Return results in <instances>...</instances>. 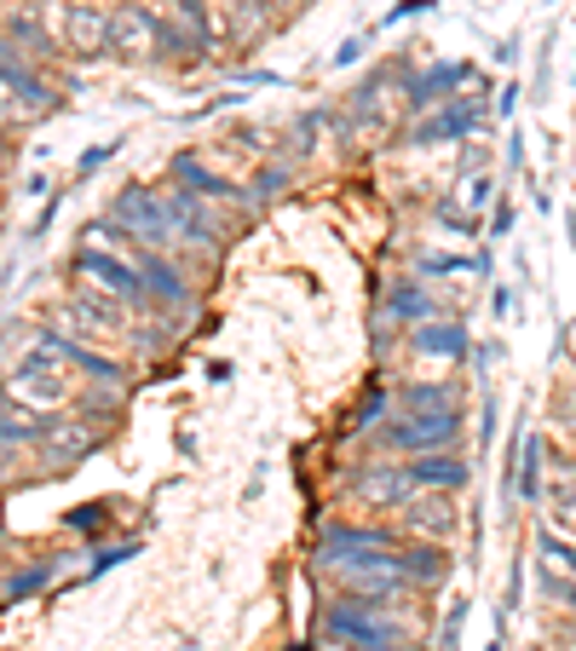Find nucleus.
<instances>
[{"label": "nucleus", "mask_w": 576, "mask_h": 651, "mask_svg": "<svg viewBox=\"0 0 576 651\" xmlns=\"http://www.w3.org/2000/svg\"><path fill=\"white\" fill-rule=\"evenodd\" d=\"M0 93L18 98V116H46V110H53V87L23 64V53L7 35H0Z\"/></svg>", "instance_id": "obj_6"}, {"label": "nucleus", "mask_w": 576, "mask_h": 651, "mask_svg": "<svg viewBox=\"0 0 576 651\" xmlns=\"http://www.w3.org/2000/svg\"><path fill=\"white\" fill-rule=\"evenodd\" d=\"M64 358L53 352V346H35V352H23V364L12 369V387L7 392H18L23 404H41V410H53V404H64L69 398V381H64Z\"/></svg>", "instance_id": "obj_3"}, {"label": "nucleus", "mask_w": 576, "mask_h": 651, "mask_svg": "<svg viewBox=\"0 0 576 651\" xmlns=\"http://www.w3.org/2000/svg\"><path fill=\"white\" fill-rule=\"evenodd\" d=\"M46 577H53V560H35L30 571H23V577H12V588H7V594H12V599H30Z\"/></svg>", "instance_id": "obj_25"}, {"label": "nucleus", "mask_w": 576, "mask_h": 651, "mask_svg": "<svg viewBox=\"0 0 576 651\" xmlns=\"http://www.w3.org/2000/svg\"><path fill=\"white\" fill-rule=\"evenodd\" d=\"M519 496H531V502H536V496H542V438L531 433V438H524L519 444Z\"/></svg>", "instance_id": "obj_23"}, {"label": "nucleus", "mask_w": 576, "mask_h": 651, "mask_svg": "<svg viewBox=\"0 0 576 651\" xmlns=\"http://www.w3.org/2000/svg\"><path fill=\"white\" fill-rule=\"evenodd\" d=\"M472 128H485V98H449V105H444L415 139L433 144V139H461V133H472Z\"/></svg>", "instance_id": "obj_11"}, {"label": "nucleus", "mask_w": 576, "mask_h": 651, "mask_svg": "<svg viewBox=\"0 0 576 651\" xmlns=\"http://www.w3.org/2000/svg\"><path fill=\"white\" fill-rule=\"evenodd\" d=\"M461 203L467 208H485L490 203V180H485V173H467V180H461Z\"/></svg>", "instance_id": "obj_27"}, {"label": "nucleus", "mask_w": 576, "mask_h": 651, "mask_svg": "<svg viewBox=\"0 0 576 651\" xmlns=\"http://www.w3.org/2000/svg\"><path fill=\"white\" fill-rule=\"evenodd\" d=\"M75 271L81 278H93L98 289H105L116 306H139L144 300V278H139V265L128 260H116V254H98V248H87V254H75Z\"/></svg>", "instance_id": "obj_7"}, {"label": "nucleus", "mask_w": 576, "mask_h": 651, "mask_svg": "<svg viewBox=\"0 0 576 651\" xmlns=\"http://www.w3.org/2000/svg\"><path fill=\"white\" fill-rule=\"evenodd\" d=\"M110 225L116 231H128L139 242H167L173 237V214H167V191H121L116 203H110Z\"/></svg>", "instance_id": "obj_2"}, {"label": "nucleus", "mask_w": 576, "mask_h": 651, "mask_svg": "<svg viewBox=\"0 0 576 651\" xmlns=\"http://www.w3.org/2000/svg\"><path fill=\"white\" fill-rule=\"evenodd\" d=\"M404 473H410V485H415V490H461V485L472 479V467H467L461 456H449V449H433V456H415Z\"/></svg>", "instance_id": "obj_9"}, {"label": "nucleus", "mask_w": 576, "mask_h": 651, "mask_svg": "<svg viewBox=\"0 0 576 651\" xmlns=\"http://www.w3.org/2000/svg\"><path fill=\"white\" fill-rule=\"evenodd\" d=\"M415 346L421 352H438V358H467V329H456V323H427V329H415Z\"/></svg>", "instance_id": "obj_20"}, {"label": "nucleus", "mask_w": 576, "mask_h": 651, "mask_svg": "<svg viewBox=\"0 0 576 651\" xmlns=\"http://www.w3.org/2000/svg\"><path fill=\"white\" fill-rule=\"evenodd\" d=\"M7 30H12V41H30V46H35V53H46V35H41V23H35L30 12H23V18H12V23H7Z\"/></svg>", "instance_id": "obj_26"}, {"label": "nucleus", "mask_w": 576, "mask_h": 651, "mask_svg": "<svg viewBox=\"0 0 576 651\" xmlns=\"http://www.w3.org/2000/svg\"><path fill=\"white\" fill-rule=\"evenodd\" d=\"M404 513H410L415 531H427V536H449V531H456V508H449L444 496H421V502H404Z\"/></svg>", "instance_id": "obj_19"}, {"label": "nucleus", "mask_w": 576, "mask_h": 651, "mask_svg": "<svg viewBox=\"0 0 576 651\" xmlns=\"http://www.w3.org/2000/svg\"><path fill=\"white\" fill-rule=\"evenodd\" d=\"M173 180H180L185 196H196V203H237V208H248V196H242L237 185H225L219 173H208L196 156H180V162H173Z\"/></svg>", "instance_id": "obj_10"}, {"label": "nucleus", "mask_w": 576, "mask_h": 651, "mask_svg": "<svg viewBox=\"0 0 576 651\" xmlns=\"http://www.w3.org/2000/svg\"><path fill=\"white\" fill-rule=\"evenodd\" d=\"M542 554H554V560L570 571V577H576V547H570V542H559V536H542Z\"/></svg>", "instance_id": "obj_30"}, {"label": "nucleus", "mask_w": 576, "mask_h": 651, "mask_svg": "<svg viewBox=\"0 0 576 651\" xmlns=\"http://www.w3.org/2000/svg\"><path fill=\"white\" fill-rule=\"evenodd\" d=\"M0 473H7V456H0Z\"/></svg>", "instance_id": "obj_34"}, {"label": "nucleus", "mask_w": 576, "mask_h": 651, "mask_svg": "<svg viewBox=\"0 0 576 651\" xmlns=\"http://www.w3.org/2000/svg\"><path fill=\"white\" fill-rule=\"evenodd\" d=\"M283 185H289V167H265L260 180H254V196H278Z\"/></svg>", "instance_id": "obj_29"}, {"label": "nucleus", "mask_w": 576, "mask_h": 651, "mask_svg": "<svg viewBox=\"0 0 576 651\" xmlns=\"http://www.w3.org/2000/svg\"><path fill=\"white\" fill-rule=\"evenodd\" d=\"M392 449H410V456H433V449H449L461 438V415L456 410H433V415H404V421H387L381 433Z\"/></svg>", "instance_id": "obj_4"}, {"label": "nucleus", "mask_w": 576, "mask_h": 651, "mask_svg": "<svg viewBox=\"0 0 576 651\" xmlns=\"http://www.w3.org/2000/svg\"><path fill=\"white\" fill-rule=\"evenodd\" d=\"M358 496H369V502H398V508H404L410 502V473L404 467H374V473H358Z\"/></svg>", "instance_id": "obj_18"}, {"label": "nucleus", "mask_w": 576, "mask_h": 651, "mask_svg": "<svg viewBox=\"0 0 576 651\" xmlns=\"http://www.w3.org/2000/svg\"><path fill=\"white\" fill-rule=\"evenodd\" d=\"M139 278H144V294H156L167 312H191V306H196L191 289H185V278H180V271H173L167 260L144 254V260H139Z\"/></svg>", "instance_id": "obj_12"}, {"label": "nucleus", "mask_w": 576, "mask_h": 651, "mask_svg": "<svg viewBox=\"0 0 576 651\" xmlns=\"http://www.w3.org/2000/svg\"><path fill=\"white\" fill-rule=\"evenodd\" d=\"M167 214H173V237H180V242L208 248V242L219 237L214 219L203 214V203H196V196H185V191H167Z\"/></svg>", "instance_id": "obj_15"}, {"label": "nucleus", "mask_w": 576, "mask_h": 651, "mask_svg": "<svg viewBox=\"0 0 576 651\" xmlns=\"http://www.w3.org/2000/svg\"><path fill=\"white\" fill-rule=\"evenodd\" d=\"M404 404L415 415H433V410H456V392H449V387H410Z\"/></svg>", "instance_id": "obj_24"}, {"label": "nucleus", "mask_w": 576, "mask_h": 651, "mask_svg": "<svg viewBox=\"0 0 576 651\" xmlns=\"http://www.w3.org/2000/svg\"><path fill=\"white\" fill-rule=\"evenodd\" d=\"M41 433H46L41 410H30V404H12V392L0 387V449H18V444H41Z\"/></svg>", "instance_id": "obj_14"}, {"label": "nucleus", "mask_w": 576, "mask_h": 651, "mask_svg": "<svg viewBox=\"0 0 576 651\" xmlns=\"http://www.w3.org/2000/svg\"><path fill=\"white\" fill-rule=\"evenodd\" d=\"M180 23H185L191 53H208V41H214V18H208L203 0H180Z\"/></svg>", "instance_id": "obj_22"}, {"label": "nucleus", "mask_w": 576, "mask_h": 651, "mask_svg": "<svg viewBox=\"0 0 576 651\" xmlns=\"http://www.w3.org/2000/svg\"><path fill=\"white\" fill-rule=\"evenodd\" d=\"M427 7H433V0H398L387 23H398V18H415V12H427Z\"/></svg>", "instance_id": "obj_32"}, {"label": "nucleus", "mask_w": 576, "mask_h": 651, "mask_svg": "<svg viewBox=\"0 0 576 651\" xmlns=\"http://www.w3.org/2000/svg\"><path fill=\"white\" fill-rule=\"evenodd\" d=\"M64 35L75 53H105V41H110V18L105 12H93V7H69L64 12Z\"/></svg>", "instance_id": "obj_17"}, {"label": "nucleus", "mask_w": 576, "mask_h": 651, "mask_svg": "<svg viewBox=\"0 0 576 651\" xmlns=\"http://www.w3.org/2000/svg\"><path fill=\"white\" fill-rule=\"evenodd\" d=\"M41 449H46V462H53V467H64V462H81V456H93V449H98V433L75 427V421H46Z\"/></svg>", "instance_id": "obj_13"}, {"label": "nucleus", "mask_w": 576, "mask_h": 651, "mask_svg": "<svg viewBox=\"0 0 576 651\" xmlns=\"http://www.w3.org/2000/svg\"><path fill=\"white\" fill-rule=\"evenodd\" d=\"M64 317L87 323L93 335H121V329H128V317H121L116 300H93V294H69L64 300Z\"/></svg>", "instance_id": "obj_16"}, {"label": "nucleus", "mask_w": 576, "mask_h": 651, "mask_svg": "<svg viewBox=\"0 0 576 651\" xmlns=\"http://www.w3.org/2000/svg\"><path fill=\"white\" fill-rule=\"evenodd\" d=\"M69 524H75V531H87V536H93V531H105V508H75Z\"/></svg>", "instance_id": "obj_31"}, {"label": "nucleus", "mask_w": 576, "mask_h": 651, "mask_svg": "<svg viewBox=\"0 0 576 651\" xmlns=\"http://www.w3.org/2000/svg\"><path fill=\"white\" fill-rule=\"evenodd\" d=\"M323 629H329L335 640H346V651H387V645L398 640L392 617L374 606V599H363V594H352V599H340V606H329Z\"/></svg>", "instance_id": "obj_1"}, {"label": "nucleus", "mask_w": 576, "mask_h": 651, "mask_svg": "<svg viewBox=\"0 0 576 651\" xmlns=\"http://www.w3.org/2000/svg\"><path fill=\"white\" fill-rule=\"evenodd\" d=\"M570 242H576V219H570Z\"/></svg>", "instance_id": "obj_33"}, {"label": "nucleus", "mask_w": 576, "mask_h": 651, "mask_svg": "<svg viewBox=\"0 0 576 651\" xmlns=\"http://www.w3.org/2000/svg\"><path fill=\"white\" fill-rule=\"evenodd\" d=\"M381 410H387V392H369V398H363V410L352 415V433H363V427H374V415H381Z\"/></svg>", "instance_id": "obj_28"}, {"label": "nucleus", "mask_w": 576, "mask_h": 651, "mask_svg": "<svg viewBox=\"0 0 576 651\" xmlns=\"http://www.w3.org/2000/svg\"><path fill=\"white\" fill-rule=\"evenodd\" d=\"M162 30H167V18L144 12V7H121L110 18L105 53H116V58H162Z\"/></svg>", "instance_id": "obj_5"}, {"label": "nucleus", "mask_w": 576, "mask_h": 651, "mask_svg": "<svg viewBox=\"0 0 576 651\" xmlns=\"http://www.w3.org/2000/svg\"><path fill=\"white\" fill-rule=\"evenodd\" d=\"M41 346H53V352H58L69 369H81L87 381H98V387H121V364L87 352V346H81V340H69L64 329H41Z\"/></svg>", "instance_id": "obj_8"}, {"label": "nucleus", "mask_w": 576, "mask_h": 651, "mask_svg": "<svg viewBox=\"0 0 576 651\" xmlns=\"http://www.w3.org/2000/svg\"><path fill=\"white\" fill-rule=\"evenodd\" d=\"M387 312H392L398 323H421V317H433V294L421 289V283H392Z\"/></svg>", "instance_id": "obj_21"}]
</instances>
